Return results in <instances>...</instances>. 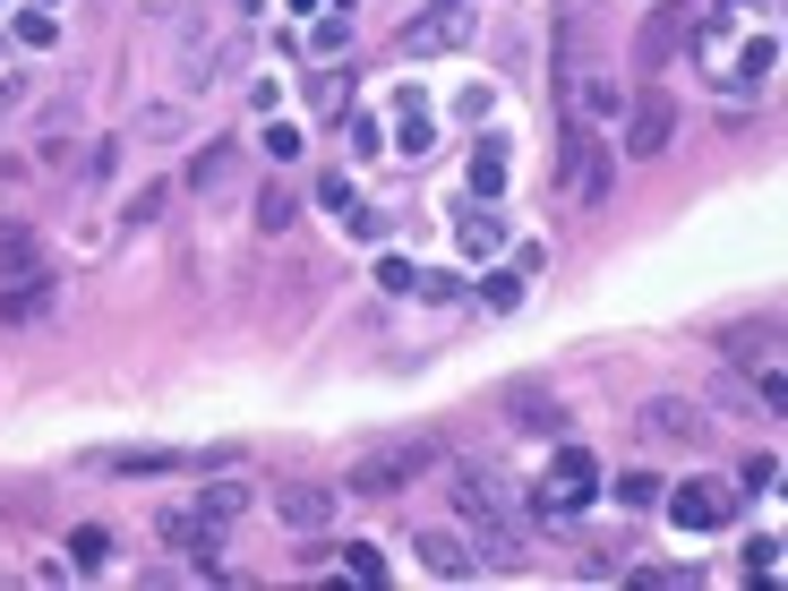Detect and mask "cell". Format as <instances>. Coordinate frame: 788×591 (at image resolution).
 I'll list each match as a JSON object with an SVG mask.
<instances>
[{"instance_id":"4dcf8cb0","label":"cell","mask_w":788,"mask_h":591,"mask_svg":"<svg viewBox=\"0 0 788 591\" xmlns=\"http://www.w3.org/2000/svg\"><path fill=\"white\" fill-rule=\"evenodd\" d=\"M377 283H386V292H421V266H412V258H386V266H377Z\"/></svg>"},{"instance_id":"ac0fdd59","label":"cell","mask_w":788,"mask_h":591,"mask_svg":"<svg viewBox=\"0 0 788 591\" xmlns=\"http://www.w3.org/2000/svg\"><path fill=\"white\" fill-rule=\"evenodd\" d=\"M480 558L489 566H523V531L506 523V515H480Z\"/></svg>"},{"instance_id":"4fadbf2b","label":"cell","mask_w":788,"mask_h":591,"mask_svg":"<svg viewBox=\"0 0 788 591\" xmlns=\"http://www.w3.org/2000/svg\"><path fill=\"white\" fill-rule=\"evenodd\" d=\"M34 266H52V258H43V240H34L18 215H0V283H18V274H34Z\"/></svg>"},{"instance_id":"7c38bea8","label":"cell","mask_w":788,"mask_h":591,"mask_svg":"<svg viewBox=\"0 0 788 591\" xmlns=\"http://www.w3.org/2000/svg\"><path fill=\"white\" fill-rule=\"evenodd\" d=\"M455 506L480 523V515H506V480L497 471H480V463H455Z\"/></svg>"},{"instance_id":"ffe728a7","label":"cell","mask_w":788,"mask_h":591,"mask_svg":"<svg viewBox=\"0 0 788 591\" xmlns=\"http://www.w3.org/2000/svg\"><path fill=\"white\" fill-rule=\"evenodd\" d=\"M471 189H480V206L506 189V146H497V137H480V155H471Z\"/></svg>"},{"instance_id":"3957f363","label":"cell","mask_w":788,"mask_h":591,"mask_svg":"<svg viewBox=\"0 0 788 591\" xmlns=\"http://www.w3.org/2000/svg\"><path fill=\"white\" fill-rule=\"evenodd\" d=\"M686 43H694V9H686V0H660L652 18H643V34H634V69L652 77V69H668Z\"/></svg>"},{"instance_id":"6da1fadb","label":"cell","mask_w":788,"mask_h":591,"mask_svg":"<svg viewBox=\"0 0 788 591\" xmlns=\"http://www.w3.org/2000/svg\"><path fill=\"white\" fill-rule=\"evenodd\" d=\"M428 463H437V446L428 437H386V446H369L352 471H343V489H361V497H394L403 480H421Z\"/></svg>"},{"instance_id":"e0dca14e","label":"cell","mask_w":788,"mask_h":591,"mask_svg":"<svg viewBox=\"0 0 788 591\" xmlns=\"http://www.w3.org/2000/svg\"><path fill=\"white\" fill-rule=\"evenodd\" d=\"M412 549H421V566H428V574H471V549H463L455 531H421Z\"/></svg>"},{"instance_id":"ba28073f","label":"cell","mask_w":788,"mask_h":591,"mask_svg":"<svg viewBox=\"0 0 788 591\" xmlns=\"http://www.w3.org/2000/svg\"><path fill=\"white\" fill-rule=\"evenodd\" d=\"M668 137H677V103L652 86V95L634 103V121H625V155H634V164H652V155H668Z\"/></svg>"},{"instance_id":"d590c367","label":"cell","mask_w":788,"mask_h":591,"mask_svg":"<svg viewBox=\"0 0 788 591\" xmlns=\"http://www.w3.org/2000/svg\"><path fill=\"white\" fill-rule=\"evenodd\" d=\"M9 103H27V77H0V112H9Z\"/></svg>"},{"instance_id":"603a6c76","label":"cell","mask_w":788,"mask_h":591,"mask_svg":"<svg viewBox=\"0 0 788 591\" xmlns=\"http://www.w3.org/2000/svg\"><path fill=\"white\" fill-rule=\"evenodd\" d=\"M292 215H300V197H292V189H274V180H266V189H258V231H283V224H292Z\"/></svg>"},{"instance_id":"cb8c5ba5","label":"cell","mask_w":788,"mask_h":591,"mask_svg":"<svg viewBox=\"0 0 788 591\" xmlns=\"http://www.w3.org/2000/svg\"><path fill=\"white\" fill-rule=\"evenodd\" d=\"M394 146H403V155H428V146H437V129H428L421 103H403V129H394Z\"/></svg>"},{"instance_id":"d6986e66","label":"cell","mask_w":788,"mask_h":591,"mask_svg":"<svg viewBox=\"0 0 788 591\" xmlns=\"http://www.w3.org/2000/svg\"><path fill=\"white\" fill-rule=\"evenodd\" d=\"M515 421L540 428V437H566V412H558V403H549L540 386H515Z\"/></svg>"},{"instance_id":"7a4b0ae2","label":"cell","mask_w":788,"mask_h":591,"mask_svg":"<svg viewBox=\"0 0 788 591\" xmlns=\"http://www.w3.org/2000/svg\"><path fill=\"white\" fill-rule=\"evenodd\" d=\"M634 437H643V446H703V437H712V421H703V403H677V394H660V403H643V412H634Z\"/></svg>"},{"instance_id":"8d00e7d4","label":"cell","mask_w":788,"mask_h":591,"mask_svg":"<svg viewBox=\"0 0 788 591\" xmlns=\"http://www.w3.org/2000/svg\"><path fill=\"white\" fill-rule=\"evenodd\" d=\"M421 9H463V0H421Z\"/></svg>"},{"instance_id":"5b68a950","label":"cell","mask_w":788,"mask_h":591,"mask_svg":"<svg viewBox=\"0 0 788 591\" xmlns=\"http://www.w3.org/2000/svg\"><path fill=\"white\" fill-rule=\"evenodd\" d=\"M155 540H164V549H180V558H189L197 574H224V523H206L197 506L164 515V523H155Z\"/></svg>"},{"instance_id":"f546056e","label":"cell","mask_w":788,"mask_h":591,"mask_svg":"<svg viewBox=\"0 0 788 591\" xmlns=\"http://www.w3.org/2000/svg\"><path fill=\"white\" fill-rule=\"evenodd\" d=\"M583 103H591V112H600V121H618L625 86H618V77H591V86H583Z\"/></svg>"},{"instance_id":"44dd1931","label":"cell","mask_w":788,"mask_h":591,"mask_svg":"<svg viewBox=\"0 0 788 591\" xmlns=\"http://www.w3.org/2000/svg\"><path fill=\"white\" fill-rule=\"evenodd\" d=\"M103 558H112V531H103V523H77V531H69V566H86V574H95Z\"/></svg>"},{"instance_id":"30bf717a","label":"cell","mask_w":788,"mask_h":591,"mask_svg":"<svg viewBox=\"0 0 788 591\" xmlns=\"http://www.w3.org/2000/svg\"><path fill=\"white\" fill-rule=\"evenodd\" d=\"M660 497H668V515H677L686 531H720V523H728V506H737V497L712 489V480H686V489H660Z\"/></svg>"},{"instance_id":"2e32d148","label":"cell","mask_w":788,"mask_h":591,"mask_svg":"<svg viewBox=\"0 0 788 591\" xmlns=\"http://www.w3.org/2000/svg\"><path fill=\"white\" fill-rule=\"evenodd\" d=\"M197 515H206V523H240V515H249V480H206V489H197Z\"/></svg>"},{"instance_id":"1f68e13d","label":"cell","mask_w":788,"mask_h":591,"mask_svg":"<svg viewBox=\"0 0 788 591\" xmlns=\"http://www.w3.org/2000/svg\"><path fill=\"white\" fill-rule=\"evenodd\" d=\"M164 206H172V189H164V180H155V189H137V197H129V224H155Z\"/></svg>"},{"instance_id":"e575fe53","label":"cell","mask_w":788,"mask_h":591,"mask_svg":"<svg viewBox=\"0 0 788 591\" xmlns=\"http://www.w3.org/2000/svg\"><path fill=\"white\" fill-rule=\"evenodd\" d=\"M18 34H27L34 52H43V43H61V27H52V18H43V9H27V18H18Z\"/></svg>"},{"instance_id":"5bb4252c","label":"cell","mask_w":788,"mask_h":591,"mask_svg":"<svg viewBox=\"0 0 788 591\" xmlns=\"http://www.w3.org/2000/svg\"><path fill=\"white\" fill-rule=\"evenodd\" d=\"M231 180H240V155H231V137H215V146H206V155L189 164V189H197V197H215V189H231Z\"/></svg>"},{"instance_id":"4316f807","label":"cell","mask_w":788,"mask_h":591,"mask_svg":"<svg viewBox=\"0 0 788 591\" xmlns=\"http://www.w3.org/2000/svg\"><path fill=\"white\" fill-rule=\"evenodd\" d=\"M497 240H506V231H497V215H489V206H480V215H463V249H480V258H489Z\"/></svg>"},{"instance_id":"9a60e30c","label":"cell","mask_w":788,"mask_h":591,"mask_svg":"<svg viewBox=\"0 0 788 591\" xmlns=\"http://www.w3.org/2000/svg\"><path fill=\"white\" fill-rule=\"evenodd\" d=\"M771 334H780V318H755V326H728V343H720V352H728L737 369H763V361H771Z\"/></svg>"},{"instance_id":"d6a6232c","label":"cell","mask_w":788,"mask_h":591,"mask_svg":"<svg viewBox=\"0 0 788 591\" xmlns=\"http://www.w3.org/2000/svg\"><path fill=\"white\" fill-rule=\"evenodd\" d=\"M737 489H780V463H771V455H755L746 471H737Z\"/></svg>"},{"instance_id":"74e56055","label":"cell","mask_w":788,"mask_h":591,"mask_svg":"<svg viewBox=\"0 0 788 591\" xmlns=\"http://www.w3.org/2000/svg\"><path fill=\"white\" fill-rule=\"evenodd\" d=\"M720 9H737V0H720Z\"/></svg>"},{"instance_id":"277c9868","label":"cell","mask_w":788,"mask_h":591,"mask_svg":"<svg viewBox=\"0 0 788 591\" xmlns=\"http://www.w3.org/2000/svg\"><path fill=\"white\" fill-rule=\"evenodd\" d=\"M206 463H231V455H197V446H95L86 471H206Z\"/></svg>"},{"instance_id":"f1b7e54d","label":"cell","mask_w":788,"mask_h":591,"mask_svg":"<svg viewBox=\"0 0 788 591\" xmlns=\"http://www.w3.org/2000/svg\"><path fill=\"white\" fill-rule=\"evenodd\" d=\"M618 506H660V480L652 471H618Z\"/></svg>"},{"instance_id":"8fae6325","label":"cell","mask_w":788,"mask_h":591,"mask_svg":"<svg viewBox=\"0 0 788 591\" xmlns=\"http://www.w3.org/2000/svg\"><path fill=\"white\" fill-rule=\"evenodd\" d=\"M463 43V9H421L412 27H403V61H437V52H455Z\"/></svg>"},{"instance_id":"83f0119b","label":"cell","mask_w":788,"mask_h":591,"mask_svg":"<svg viewBox=\"0 0 788 591\" xmlns=\"http://www.w3.org/2000/svg\"><path fill=\"white\" fill-rule=\"evenodd\" d=\"M343 566H352V574H361V583H386V558H377V549H369V540H343Z\"/></svg>"},{"instance_id":"9c48e42d","label":"cell","mask_w":788,"mask_h":591,"mask_svg":"<svg viewBox=\"0 0 788 591\" xmlns=\"http://www.w3.org/2000/svg\"><path fill=\"white\" fill-rule=\"evenodd\" d=\"M274 515L292 531H326L334 523V480H274Z\"/></svg>"},{"instance_id":"8992f818","label":"cell","mask_w":788,"mask_h":591,"mask_svg":"<svg viewBox=\"0 0 788 591\" xmlns=\"http://www.w3.org/2000/svg\"><path fill=\"white\" fill-rule=\"evenodd\" d=\"M591 489H600V463L583 446H558L549 480H540V515H574V506H591Z\"/></svg>"},{"instance_id":"d4e9b609","label":"cell","mask_w":788,"mask_h":591,"mask_svg":"<svg viewBox=\"0 0 788 591\" xmlns=\"http://www.w3.org/2000/svg\"><path fill=\"white\" fill-rule=\"evenodd\" d=\"M609 180H618V155L600 146V155H583V206H600L609 197Z\"/></svg>"},{"instance_id":"52a82bcc","label":"cell","mask_w":788,"mask_h":591,"mask_svg":"<svg viewBox=\"0 0 788 591\" xmlns=\"http://www.w3.org/2000/svg\"><path fill=\"white\" fill-rule=\"evenodd\" d=\"M69 292V274H52V266H34V274H18V283H0V326H34V318H52Z\"/></svg>"},{"instance_id":"484cf974","label":"cell","mask_w":788,"mask_h":591,"mask_svg":"<svg viewBox=\"0 0 788 591\" xmlns=\"http://www.w3.org/2000/svg\"><path fill=\"white\" fill-rule=\"evenodd\" d=\"M583 155H591V129H583V121H566V129H558V172H566V180L583 172Z\"/></svg>"},{"instance_id":"836d02e7","label":"cell","mask_w":788,"mask_h":591,"mask_svg":"<svg viewBox=\"0 0 788 591\" xmlns=\"http://www.w3.org/2000/svg\"><path fill=\"white\" fill-rule=\"evenodd\" d=\"M266 155H274V164H292V155H300V129H292V121H274V129H266Z\"/></svg>"},{"instance_id":"7402d4cb","label":"cell","mask_w":788,"mask_h":591,"mask_svg":"<svg viewBox=\"0 0 788 591\" xmlns=\"http://www.w3.org/2000/svg\"><path fill=\"white\" fill-rule=\"evenodd\" d=\"M129 137H180V103H137Z\"/></svg>"}]
</instances>
